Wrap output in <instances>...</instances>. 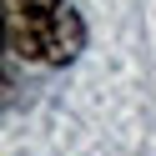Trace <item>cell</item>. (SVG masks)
<instances>
[{"mask_svg": "<svg viewBox=\"0 0 156 156\" xmlns=\"http://www.w3.org/2000/svg\"><path fill=\"white\" fill-rule=\"evenodd\" d=\"M5 45L35 66H71L86 45V25L71 0H5Z\"/></svg>", "mask_w": 156, "mask_h": 156, "instance_id": "cell-1", "label": "cell"}]
</instances>
